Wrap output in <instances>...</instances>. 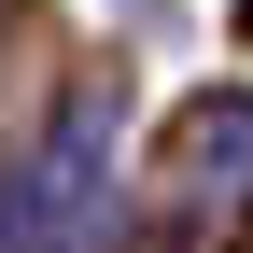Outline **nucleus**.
Wrapping results in <instances>:
<instances>
[{"label":"nucleus","instance_id":"nucleus-2","mask_svg":"<svg viewBox=\"0 0 253 253\" xmlns=\"http://www.w3.org/2000/svg\"><path fill=\"white\" fill-rule=\"evenodd\" d=\"M183 169H197V197L253 211V99H211L197 126H183Z\"/></svg>","mask_w":253,"mask_h":253},{"label":"nucleus","instance_id":"nucleus-1","mask_svg":"<svg viewBox=\"0 0 253 253\" xmlns=\"http://www.w3.org/2000/svg\"><path fill=\"white\" fill-rule=\"evenodd\" d=\"M113 239V99L71 84L0 183V253H99Z\"/></svg>","mask_w":253,"mask_h":253}]
</instances>
